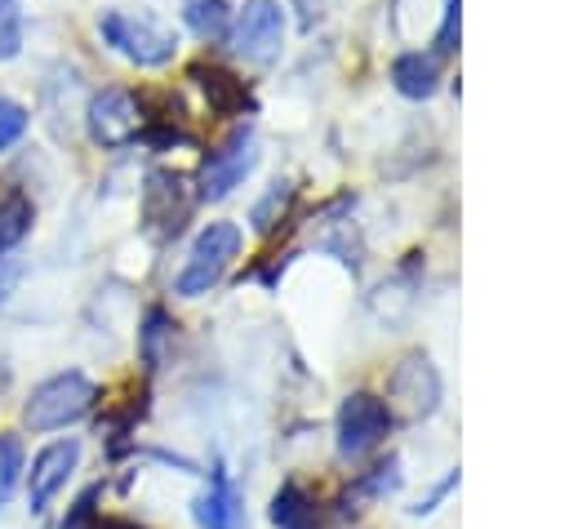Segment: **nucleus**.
<instances>
[{
	"label": "nucleus",
	"instance_id": "obj_1",
	"mask_svg": "<svg viewBox=\"0 0 569 529\" xmlns=\"http://www.w3.org/2000/svg\"><path fill=\"white\" fill-rule=\"evenodd\" d=\"M93 400H98V387L80 369H67V373H53L31 387V396L22 405V422L31 431H58V427L80 422L93 409Z\"/></svg>",
	"mask_w": 569,
	"mask_h": 529
},
{
	"label": "nucleus",
	"instance_id": "obj_2",
	"mask_svg": "<svg viewBox=\"0 0 569 529\" xmlns=\"http://www.w3.org/2000/svg\"><path fill=\"white\" fill-rule=\"evenodd\" d=\"M98 36L129 62L138 67H164L178 53V40L169 27H160L147 13H124V9H107L98 18Z\"/></svg>",
	"mask_w": 569,
	"mask_h": 529
},
{
	"label": "nucleus",
	"instance_id": "obj_3",
	"mask_svg": "<svg viewBox=\"0 0 569 529\" xmlns=\"http://www.w3.org/2000/svg\"><path fill=\"white\" fill-rule=\"evenodd\" d=\"M236 253H240V227H236V222H209V227L191 240V253H187V262H182L173 289H178L182 298L209 293V289L227 276V267H231Z\"/></svg>",
	"mask_w": 569,
	"mask_h": 529
},
{
	"label": "nucleus",
	"instance_id": "obj_4",
	"mask_svg": "<svg viewBox=\"0 0 569 529\" xmlns=\"http://www.w3.org/2000/svg\"><path fill=\"white\" fill-rule=\"evenodd\" d=\"M333 431H338V453H342L347 462H360V458H369V453L387 440V431H391V409H387V400L373 396V391H351V396L338 405Z\"/></svg>",
	"mask_w": 569,
	"mask_h": 529
},
{
	"label": "nucleus",
	"instance_id": "obj_5",
	"mask_svg": "<svg viewBox=\"0 0 569 529\" xmlns=\"http://www.w3.org/2000/svg\"><path fill=\"white\" fill-rule=\"evenodd\" d=\"M387 409L418 422L440 409V373L422 351H409L387 378Z\"/></svg>",
	"mask_w": 569,
	"mask_h": 529
},
{
	"label": "nucleus",
	"instance_id": "obj_6",
	"mask_svg": "<svg viewBox=\"0 0 569 529\" xmlns=\"http://www.w3.org/2000/svg\"><path fill=\"white\" fill-rule=\"evenodd\" d=\"M227 44L244 62H271L284 44V9L276 0H244V9L231 18Z\"/></svg>",
	"mask_w": 569,
	"mask_h": 529
},
{
	"label": "nucleus",
	"instance_id": "obj_7",
	"mask_svg": "<svg viewBox=\"0 0 569 529\" xmlns=\"http://www.w3.org/2000/svg\"><path fill=\"white\" fill-rule=\"evenodd\" d=\"M253 164H258V138H253L249 124H236V129L222 138V147L209 151V160H204V169H200V200H222V196H231V191L253 173Z\"/></svg>",
	"mask_w": 569,
	"mask_h": 529
},
{
	"label": "nucleus",
	"instance_id": "obj_8",
	"mask_svg": "<svg viewBox=\"0 0 569 529\" xmlns=\"http://www.w3.org/2000/svg\"><path fill=\"white\" fill-rule=\"evenodd\" d=\"M84 129L98 147L116 151V147H129L133 138H142V107L129 89H98L89 98V111H84Z\"/></svg>",
	"mask_w": 569,
	"mask_h": 529
},
{
	"label": "nucleus",
	"instance_id": "obj_9",
	"mask_svg": "<svg viewBox=\"0 0 569 529\" xmlns=\"http://www.w3.org/2000/svg\"><path fill=\"white\" fill-rule=\"evenodd\" d=\"M191 213V191H187V178L169 173V169H156L142 187V222H147V236L151 240H169L182 231Z\"/></svg>",
	"mask_w": 569,
	"mask_h": 529
},
{
	"label": "nucleus",
	"instance_id": "obj_10",
	"mask_svg": "<svg viewBox=\"0 0 569 529\" xmlns=\"http://www.w3.org/2000/svg\"><path fill=\"white\" fill-rule=\"evenodd\" d=\"M76 462H80V440H76V436L53 440V445H44V449L31 458V471H27V507H31L36 516L49 511L53 493L71 480Z\"/></svg>",
	"mask_w": 569,
	"mask_h": 529
},
{
	"label": "nucleus",
	"instance_id": "obj_11",
	"mask_svg": "<svg viewBox=\"0 0 569 529\" xmlns=\"http://www.w3.org/2000/svg\"><path fill=\"white\" fill-rule=\"evenodd\" d=\"M196 520H200V529H249L244 498L222 467L209 476V489L196 498Z\"/></svg>",
	"mask_w": 569,
	"mask_h": 529
},
{
	"label": "nucleus",
	"instance_id": "obj_12",
	"mask_svg": "<svg viewBox=\"0 0 569 529\" xmlns=\"http://www.w3.org/2000/svg\"><path fill=\"white\" fill-rule=\"evenodd\" d=\"M391 84L405 98H431L440 89V58L436 53H400L391 62Z\"/></svg>",
	"mask_w": 569,
	"mask_h": 529
},
{
	"label": "nucleus",
	"instance_id": "obj_13",
	"mask_svg": "<svg viewBox=\"0 0 569 529\" xmlns=\"http://www.w3.org/2000/svg\"><path fill=\"white\" fill-rule=\"evenodd\" d=\"M191 80H200V89L209 93V102H213V111H240L244 102H249V89L231 76V71H222V67H191Z\"/></svg>",
	"mask_w": 569,
	"mask_h": 529
},
{
	"label": "nucleus",
	"instance_id": "obj_14",
	"mask_svg": "<svg viewBox=\"0 0 569 529\" xmlns=\"http://www.w3.org/2000/svg\"><path fill=\"white\" fill-rule=\"evenodd\" d=\"M31 200L22 196V191H9L4 200H0V258L4 253H13L27 236H31Z\"/></svg>",
	"mask_w": 569,
	"mask_h": 529
},
{
	"label": "nucleus",
	"instance_id": "obj_15",
	"mask_svg": "<svg viewBox=\"0 0 569 529\" xmlns=\"http://www.w3.org/2000/svg\"><path fill=\"white\" fill-rule=\"evenodd\" d=\"M271 520H276V529H307V525H311V498H307V489H302L298 480H284V485L276 489V498H271Z\"/></svg>",
	"mask_w": 569,
	"mask_h": 529
},
{
	"label": "nucleus",
	"instance_id": "obj_16",
	"mask_svg": "<svg viewBox=\"0 0 569 529\" xmlns=\"http://www.w3.org/2000/svg\"><path fill=\"white\" fill-rule=\"evenodd\" d=\"M169 338H173L169 316H164L160 307H151L147 320H142V333H138V351H142V365H147V369H160V365H164V342H169Z\"/></svg>",
	"mask_w": 569,
	"mask_h": 529
},
{
	"label": "nucleus",
	"instance_id": "obj_17",
	"mask_svg": "<svg viewBox=\"0 0 569 529\" xmlns=\"http://www.w3.org/2000/svg\"><path fill=\"white\" fill-rule=\"evenodd\" d=\"M187 22H191V31H196L200 40H227V31H231L227 0H191Z\"/></svg>",
	"mask_w": 569,
	"mask_h": 529
},
{
	"label": "nucleus",
	"instance_id": "obj_18",
	"mask_svg": "<svg viewBox=\"0 0 569 529\" xmlns=\"http://www.w3.org/2000/svg\"><path fill=\"white\" fill-rule=\"evenodd\" d=\"M289 204H293V182H271L267 187V196L253 204V213H249V222H253V231H276V222L289 213Z\"/></svg>",
	"mask_w": 569,
	"mask_h": 529
},
{
	"label": "nucleus",
	"instance_id": "obj_19",
	"mask_svg": "<svg viewBox=\"0 0 569 529\" xmlns=\"http://www.w3.org/2000/svg\"><path fill=\"white\" fill-rule=\"evenodd\" d=\"M18 480H22V440L0 431V507L13 498Z\"/></svg>",
	"mask_w": 569,
	"mask_h": 529
},
{
	"label": "nucleus",
	"instance_id": "obj_20",
	"mask_svg": "<svg viewBox=\"0 0 569 529\" xmlns=\"http://www.w3.org/2000/svg\"><path fill=\"white\" fill-rule=\"evenodd\" d=\"M22 49V9L18 0H0V62L18 58Z\"/></svg>",
	"mask_w": 569,
	"mask_h": 529
},
{
	"label": "nucleus",
	"instance_id": "obj_21",
	"mask_svg": "<svg viewBox=\"0 0 569 529\" xmlns=\"http://www.w3.org/2000/svg\"><path fill=\"white\" fill-rule=\"evenodd\" d=\"M22 133H27V111H22L13 98L0 93V151H9Z\"/></svg>",
	"mask_w": 569,
	"mask_h": 529
},
{
	"label": "nucleus",
	"instance_id": "obj_22",
	"mask_svg": "<svg viewBox=\"0 0 569 529\" xmlns=\"http://www.w3.org/2000/svg\"><path fill=\"white\" fill-rule=\"evenodd\" d=\"M458 22H462V0H445L440 31H436V53H453L458 49Z\"/></svg>",
	"mask_w": 569,
	"mask_h": 529
},
{
	"label": "nucleus",
	"instance_id": "obj_23",
	"mask_svg": "<svg viewBox=\"0 0 569 529\" xmlns=\"http://www.w3.org/2000/svg\"><path fill=\"white\" fill-rule=\"evenodd\" d=\"M365 489H369L373 498H382V493H391V489H400V462L391 458V462H382V467H373V476L365 480Z\"/></svg>",
	"mask_w": 569,
	"mask_h": 529
}]
</instances>
